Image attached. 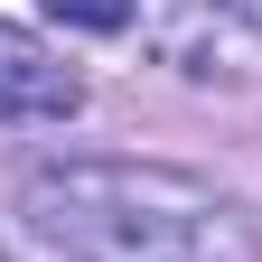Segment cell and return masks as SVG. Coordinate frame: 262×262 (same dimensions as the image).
<instances>
[{"mask_svg": "<svg viewBox=\"0 0 262 262\" xmlns=\"http://www.w3.org/2000/svg\"><path fill=\"white\" fill-rule=\"evenodd\" d=\"M19 225L56 262H253L244 206L169 159H56L28 178Z\"/></svg>", "mask_w": 262, "mask_h": 262, "instance_id": "obj_1", "label": "cell"}, {"mask_svg": "<svg viewBox=\"0 0 262 262\" xmlns=\"http://www.w3.org/2000/svg\"><path fill=\"white\" fill-rule=\"evenodd\" d=\"M75 113H84V75L47 38L0 19V122H75Z\"/></svg>", "mask_w": 262, "mask_h": 262, "instance_id": "obj_2", "label": "cell"}, {"mask_svg": "<svg viewBox=\"0 0 262 262\" xmlns=\"http://www.w3.org/2000/svg\"><path fill=\"white\" fill-rule=\"evenodd\" d=\"M47 19H66V28H94V38H113V28H131L141 19V0H38Z\"/></svg>", "mask_w": 262, "mask_h": 262, "instance_id": "obj_3", "label": "cell"}]
</instances>
